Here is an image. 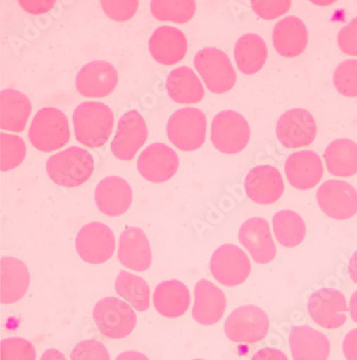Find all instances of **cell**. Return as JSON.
<instances>
[{
	"label": "cell",
	"instance_id": "6da1fadb",
	"mask_svg": "<svg viewBox=\"0 0 357 360\" xmlns=\"http://www.w3.org/2000/svg\"><path fill=\"white\" fill-rule=\"evenodd\" d=\"M73 128L77 142L99 148L108 143L114 128V112L101 102H83L75 108Z\"/></svg>",
	"mask_w": 357,
	"mask_h": 360
},
{
	"label": "cell",
	"instance_id": "7a4b0ae2",
	"mask_svg": "<svg viewBox=\"0 0 357 360\" xmlns=\"http://www.w3.org/2000/svg\"><path fill=\"white\" fill-rule=\"evenodd\" d=\"M94 171L92 153L77 146L55 153L46 163L47 175L63 188L80 187L89 180Z\"/></svg>",
	"mask_w": 357,
	"mask_h": 360
},
{
	"label": "cell",
	"instance_id": "3957f363",
	"mask_svg": "<svg viewBox=\"0 0 357 360\" xmlns=\"http://www.w3.org/2000/svg\"><path fill=\"white\" fill-rule=\"evenodd\" d=\"M70 135L67 116L55 108H41L35 115L28 131L32 146L42 153L61 149L69 142Z\"/></svg>",
	"mask_w": 357,
	"mask_h": 360
},
{
	"label": "cell",
	"instance_id": "277c9868",
	"mask_svg": "<svg viewBox=\"0 0 357 360\" xmlns=\"http://www.w3.org/2000/svg\"><path fill=\"white\" fill-rule=\"evenodd\" d=\"M207 120L202 110L184 108L176 110L166 124L170 142L182 151H194L203 146L206 139Z\"/></svg>",
	"mask_w": 357,
	"mask_h": 360
},
{
	"label": "cell",
	"instance_id": "5b68a950",
	"mask_svg": "<svg viewBox=\"0 0 357 360\" xmlns=\"http://www.w3.org/2000/svg\"><path fill=\"white\" fill-rule=\"evenodd\" d=\"M94 324L104 337L124 339L137 325V314L124 300L106 297L97 302L92 311Z\"/></svg>",
	"mask_w": 357,
	"mask_h": 360
},
{
	"label": "cell",
	"instance_id": "8992f818",
	"mask_svg": "<svg viewBox=\"0 0 357 360\" xmlns=\"http://www.w3.org/2000/svg\"><path fill=\"white\" fill-rule=\"evenodd\" d=\"M194 67L211 93L221 95L235 86L236 75L231 59L216 48H205L194 57Z\"/></svg>",
	"mask_w": 357,
	"mask_h": 360
},
{
	"label": "cell",
	"instance_id": "52a82bcc",
	"mask_svg": "<svg viewBox=\"0 0 357 360\" xmlns=\"http://www.w3.org/2000/svg\"><path fill=\"white\" fill-rule=\"evenodd\" d=\"M211 143L220 153L235 155L247 146L250 126L246 118L235 110H223L211 122Z\"/></svg>",
	"mask_w": 357,
	"mask_h": 360
},
{
	"label": "cell",
	"instance_id": "ba28073f",
	"mask_svg": "<svg viewBox=\"0 0 357 360\" xmlns=\"http://www.w3.org/2000/svg\"><path fill=\"white\" fill-rule=\"evenodd\" d=\"M270 330V319L258 307L235 309L225 321V331L232 342L253 345L260 342Z\"/></svg>",
	"mask_w": 357,
	"mask_h": 360
},
{
	"label": "cell",
	"instance_id": "9c48e42d",
	"mask_svg": "<svg viewBox=\"0 0 357 360\" xmlns=\"http://www.w3.org/2000/svg\"><path fill=\"white\" fill-rule=\"evenodd\" d=\"M213 277L225 286L241 285L251 273L249 257L241 248L231 243L220 245L211 259Z\"/></svg>",
	"mask_w": 357,
	"mask_h": 360
},
{
	"label": "cell",
	"instance_id": "30bf717a",
	"mask_svg": "<svg viewBox=\"0 0 357 360\" xmlns=\"http://www.w3.org/2000/svg\"><path fill=\"white\" fill-rule=\"evenodd\" d=\"M115 247L114 233L108 225L100 222L86 224L75 239V248L80 257L92 265L108 262L114 255Z\"/></svg>",
	"mask_w": 357,
	"mask_h": 360
},
{
	"label": "cell",
	"instance_id": "8fae6325",
	"mask_svg": "<svg viewBox=\"0 0 357 360\" xmlns=\"http://www.w3.org/2000/svg\"><path fill=\"white\" fill-rule=\"evenodd\" d=\"M308 313L311 320L325 329H336L346 322L348 304L346 297L336 288L315 290L308 300Z\"/></svg>",
	"mask_w": 357,
	"mask_h": 360
},
{
	"label": "cell",
	"instance_id": "7c38bea8",
	"mask_svg": "<svg viewBox=\"0 0 357 360\" xmlns=\"http://www.w3.org/2000/svg\"><path fill=\"white\" fill-rule=\"evenodd\" d=\"M149 138L146 122L137 110H128L117 124L111 144L113 155L122 161H131Z\"/></svg>",
	"mask_w": 357,
	"mask_h": 360
},
{
	"label": "cell",
	"instance_id": "4fadbf2b",
	"mask_svg": "<svg viewBox=\"0 0 357 360\" xmlns=\"http://www.w3.org/2000/svg\"><path fill=\"white\" fill-rule=\"evenodd\" d=\"M317 132V122L311 112L303 108H293L285 112L277 122V138L285 148H301L311 145Z\"/></svg>",
	"mask_w": 357,
	"mask_h": 360
},
{
	"label": "cell",
	"instance_id": "5bb4252c",
	"mask_svg": "<svg viewBox=\"0 0 357 360\" xmlns=\"http://www.w3.org/2000/svg\"><path fill=\"white\" fill-rule=\"evenodd\" d=\"M322 212L335 220H348L357 212V191L342 180H327L317 192Z\"/></svg>",
	"mask_w": 357,
	"mask_h": 360
},
{
	"label": "cell",
	"instance_id": "9a60e30c",
	"mask_svg": "<svg viewBox=\"0 0 357 360\" xmlns=\"http://www.w3.org/2000/svg\"><path fill=\"white\" fill-rule=\"evenodd\" d=\"M177 153L163 143L149 145L137 159V171L151 183H165L178 171Z\"/></svg>",
	"mask_w": 357,
	"mask_h": 360
},
{
	"label": "cell",
	"instance_id": "2e32d148",
	"mask_svg": "<svg viewBox=\"0 0 357 360\" xmlns=\"http://www.w3.org/2000/svg\"><path fill=\"white\" fill-rule=\"evenodd\" d=\"M244 185L248 198L261 205L276 202L284 191L282 175L270 165H258L250 169Z\"/></svg>",
	"mask_w": 357,
	"mask_h": 360
},
{
	"label": "cell",
	"instance_id": "e0dca14e",
	"mask_svg": "<svg viewBox=\"0 0 357 360\" xmlns=\"http://www.w3.org/2000/svg\"><path fill=\"white\" fill-rule=\"evenodd\" d=\"M118 83V73L108 61L96 60L84 65L75 79L77 91L84 97L104 98Z\"/></svg>",
	"mask_w": 357,
	"mask_h": 360
},
{
	"label": "cell",
	"instance_id": "ac0fdd59",
	"mask_svg": "<svg viewBox=\"0 0 357 360\" xmlns=\"http://www.w3.org/2000/svg\"><path fill=\"white\" fill-rule=\"evenodd\" d=\"M238 239L258 264L270 263L276 257V245L265 219L260 217L248 219L238 232Z\"/></svg>",
	"mask_w": 357,
	"mask_h": 360
},
{
	"label": "cell",
	"instance_id": "d6986e66",
	"mask_svg": "<svg viewBox=\"0 0 357 360\" xmlns=\"http://www.w3.org/2000/svg\"><path fill=\"white\" fill-rule=\"evenodd\" d=\"M284 171L289 183L299 190L313 189L324 175L321 158L311 150L292 153L285 161Z\"/></svg>",
	"mask_w": 357,
	"mask_h": 360
},
{
	"label": "cell",
	"instance_id": "ffe728a7",
	"mask_svg": "<svg viewBox=\"0 0 357 360\" xmlns=\"http://www.w3.org/2000/svg\"><path fill=\"white\" fill-rule=\"evenodd\" d=\"M132 198L130 185L117 176L102 179L94 191L96 205L102 214L108 217L122 216L128 212Z\"/></svg>",
	"mask_w": 357,
	"mask_h": 360
},
{
	"label": "cell",
	"instance_id": "44dd1931",
	"mask_svg": "<svg viewBox=\"0 0 357 360\" xmlns=\"http://www.w3.org/2000/svg\"><path fill=\"white\" fill-rule=\"evenodd\" d=\"M227 309L225 292L207 280H201L194 288V304L192 316L204 326L217 324Z\"/></svg>",
	"mask_w": 357,
	"mask_h": 360
},
{
	"label": "cell",
	"instance_id": "7402d4cb",
	"mask_svg": "<svg viewBox=\"0 0 357 360\" xmlns=\"http://www.w3.org/2000/svg\"><path fill=\"white\" fill-rule=\"evenodd\" d=\"M188 41L182 30L171 26H161L149 39V52L157 63L176 65L186 56Z\"/></svg>",
	"mask_w": 357,
	"mask_h": 360
},
{
	"label": "cell",
	"instance_id": "603a6c76",
	"mask_svg": "<svg viewBox=\"0 0 357 360\" xmlns=\"http://www.w3.org/2000/svg\"><path fill=\"white\" fill-rule=\"evenodd\" d=\"M118 259L125 267L146 271L153 262L149 238L139 228H127L119 237Z\"/></svg>",
	"mask_w": 357,
	"mask_h": 360
},
{
	"label": "cell",
	"instance_id": "cb8c5ba5",
	"mask_svg": "<svg viewBox=\"0 0 357 360\" xmlns=\"http://www.w3.org/2000/svg\"><path fill=\"white\" fill-rule=\"evenodd\" d=\"M273 44L279 55L288 58L299 56L307 48L308 30L296 16L279 20L273 30Z\"/></svg>",
	"mask_w": 357,
	"mask_h": 360
},
{
	"label": "cell",
	"instance_id": "d4e9b609",
	"mask_svg": "<svg viewBox=\"0 0 357 360\" xmlns=\"http://www.w3.org/2000/svg\"><path fill=\"white\" fill-rule=\"evenodd\" d=\"M27 266L14 257H3L0 262V302L11 304L25 296L30 286Z\"/></svg>",
	"mask_w": 357,
	"mask_h": 360
},
{
	"label": "cell",
	"instance_id": "484cf974",
	"mask_svg": "<svg viewBox=\"0 0 357 360\" xmlns=\"http://www.w3.org/2000/svg\"><path fill=\"white\" fill-rule=\"evenodd\" d=\"M293 360H327L330 345L327 337L311 326H295L290 333Z\"/></svg>",
	"mask_w": 357,
	"mask_h": 360
},
{
	"label": "cell",
	"instance_id": "4316f807",
	"mask_svg": "<svg viewBox=\"0 0 357 360\" xmlns=\"http://www.w3.org/2000/svg\"><path fill=\"white\" fill-rule=\"evenodd\" d=\"M153 302L157 312L164 318H180L190 306V292L182 282L168 280L156 288Z\"/></svg>",
	"mask_w": 357,
	"mask_h": 360
},
{
	"label": "cell",
	"instance_id": "83f0119b",
	"mask_svg": "<svg viewBox=\"0 0 357 360\" xmlns=\"http://www.w3.org/2000/svg\"><path fill=\"white\" fill-rule=\"evenodd\" d=\"M30 100L18 90L5 89L0 94V128L20 133L25 130L32 112Z\"/></svg>",
	"mask_w": 357,
	"mask_h": 360
},
{
	"label": "cell",
	"instance_id": "f1b7e54d",
	"mask_svg": "<svg viewBox=\"0 0 357 360\" xmlns=\"http://www.w3.org/2000/svg\"><path fill=\"white\" fill-rule=\"evenodd\" d=\"M166 89L176 103L194 104L202 101L205 90L192 68L178 67L166 77Z\"/></svg>",
	"mask_w": 357,
	"mask_h": 360
},
{
	"label": "cell",
	"instance_id": "f546056e",
	"mask_svg": "<svg viewBox=\"0 0 357 360\" xmlns=\"http://www.w3.org/2000/svg\"><path fill=\"white\" fill-rule=\"evenodd\" d=\"M268 56V45L258 34H244L236 42L234 57L238 69L244 75L258 72L265 65Z\"/></svg>",
	"mask_w": 357,
	"mask_h": 360
},
{
	"label": "cell",
	"instance_id": "4dcf8cb0",
	"mask_svg": "<svg viewBox=\"0 0 357 360\" xmlns=\"http://www.w3.org/2000/svg\"><path fill=\"white\" fill-rule=\"evenodd\" d=\"M327 171L336 177H352L357 174V144L339 139L328 145L324 153Z\"/></svg>",
	"mask_w": 357,
	"mask_h": 360
},
{
	"label": "cell",
	"instance_id": "1f68e13d",
	"mask_svg": "<svg viewBox=\"0 0 357 360\" xmlns=\"http://www.w3.org/2000/svg\"><path fill=\"white\" fill-rule=\"evenodd\" d=\"M273 230L278 243L283 247L294 248L306 237L305 221L293 210H280L273 218Z\"/></svg>",
	"mask_w": 357,
	"mask_h": 360
},
{
	"label": "cell",
	"instance_id": "d6a6232c",
	"mask_svg": "<svg viewBox=\"0 0 357 360\" xmlns=\"http://www.w3.org/2000/svg\"><path fill=\"white\" fill-rule=\"evenodd\" d=\"M115 290L135 310L139 312L149 310L151 306V290L143 278L127 271H120L115 281Z\"/></svg>",
	"mask_w": 357,
	"mask_h": 360
},
{
	"label": "cell",
	"instance_id": "836d02e7",
	"mask_svg": "<svg viewBox=\"0 0 357 360\" xmlns=\"http://www.w3.org/2000/svg\"><path fill=\"white\" fill-rule=\"evenodd\" d=\"M151 10L157 20L184 24L194 18L196 4L194 1L155 0L151 3Z\"/></svg>",
	"mask_w": 357,
	"mask_h": 360
},
{
	"label": "cell",
	"instance_id": "e575fe53",
	"mask_svg": "<svg viewBox=\"0 0 357 360\" xmlns=\"http://www.w3.org/2000/svg\"><path fill=\"white\" fill-rule=\"evenodd\" d=\"M26 157V144L18 135L0 134V169L11 171L22 165Z\"/></svg>",
	"mask_w": 357,
	"mask_h": 360
},
{
	"label": "cell",
	"instance_id": "d590c367",
	"mask_svg": "<svg viewBox=\"0 0 357 360\" xmlns=\"http://www.w3.org/2000/svg\"><path fill=\"white\" fill-rule=\"evenodd\" d=\"M334 84L344 97H357V59H349L338 65Z\"/></svg>",
	"mask_w": 357,
	"mask_h": 360
},
{
	"label": "cell",
	"instance_id": "8d00e7d4",
	"mask_svg": "<svg viewBox=\"0 0 357 360\" xmlns=\"http://www.w3.org/2000/svg\"><path fill=\"white\" fill-rule=\"evenodd\" d=\"M36 349L30 341L12 337L0 342V360H36Z\"/></svg>",
	"mask_w": 357,
	"mask_h": 360
},
{
	"label": "cell",
	"instance_id": "74e56055",
	"mask_svg": "<svg viewBox=\"0 0 357 360\" xmlns=\"http://www.w3.org/2000/svg\"><path fill=\"white\" fill-rule=\"evenodd\" d=\"M70 356L71 360H111L106 345L96 339H88L77 343Z\"/></svg>",
	"mask_w": 357,
	"mask_h": 360
},
{
	"label": "cell",
	"instance_id": "f35d334b",
	"mask_svg": "<svg viewBox=\"0 0 357 360\" xmlns=\"http://www.w3.org/2000/svg\"><path fill=\"white\" fill-rule=\"evenodd\" d=\"M139 1H102L104 13L117 22H126L137 13Z\"/></svg>",
	"mask_w": 357,
	"mask_h": 360
},
{
	"label": "cell",
	"instance_id": "ab89813d",
	"mask_svg": "<svg viewBox=\"0 0 357 360\" xmlns=\"http://www.w3.org/2000/svg\"><path fill=\"white\" fill-rule=\"evenodd\" d=\"M254 12L264 20H275L290 10L291 1H252Z\"/></svg>",
	"mask_w": 357,
	"mask_h": 360
},
{
	"label": "cell",
	"instance_id": "60d3db41",
	"mask_svg": "<svg viewBox=\"0 0 357 360\" xmlns=\"http://www.w3.org/2000/svg\"><path fill=\"white\" fill-rule=\"evenodd\" d=\"M337 41L340 50L344 54L357 56V18L342 27L338 34Z\"/></svg>",
	"mask_w": 357,
	"mask_h": 360
},
{
	"label": "cell",
	"instance_id": "b9f144b4",
	"mask_svg": "<svg viewBox=\"0 0 357 360\" xmlns=\"http://www.w3.org/2000/svg\"><path fill=\"white\" fill-rule=\"evenodd\" d=\"M20 7L30 14H42L52 10L56 1H18Z\"/></svg>",
	"mask_w": 357,
	"mask_h": 360
},
{
	"label": "cell",
	"instance_id": "7bdbcfd3",
	"mask_svg": "<svg viewBox=\"0 0 357 360\" xmlns=\"http://www.w3.org/2000/svg\"><path fill=\"white\" fill-rule=\"evenodd\" d=\"M342 349L346 359L357 360V328L353 329L346 335Z\"/></svg>",
	"mask_w": 357,
	"mask_h": 360
},
{
	"label": "cell",
	"instance_id": "ee69618b",
	"mask_svg": "<svg viewBox=\"0 0 357 360\" xmlns=\"http://www.w3.org/2000/svg\"><path fill=\"white\" fill-rule=\"evenodd\" d=\"M251 360H289V358L279 349L265 347L256 352Z\"/></svg>",
	"mask_w": 357,
	"mask_h": 360
},
{
	"label": "cell",
	"instance_id": "f6af8a7d",
	"mask_svg": "<svg viewBox=\"0 0 357 360\" xmlns=\"http://www.w3.org/2000/svg\"><path fill=\"white\" fill-rule=\"evenodd\" d=\"M116 360H149L144 354L135 351H127L124 353L119 354Z\"/></svg>",
	"mask_w": 357,
	"mask_h": 360
},
{
	"label": "cell",
	"instance_id": "bcb514c9",
	"mask_svg": "<svg viewBox=\"0 0 357 360\" xmlns=\"http://www.w3.org/2000/svg\"><path fill=\"white\" fill-rule=\"evenodd\" d=\"M40 360H68L67 357L63 355L61 352H59L58 349H50L45 351L43 353L42 357H41Z\"/></svg>",
	"mask_w": 357,
	"mask_h": 360
},
{
	"label": "cell",
	"instance_id": "7dc6e473",
	"mask_svg": "<svg viewBox=\"0 0 357 360\" xmlns=\"http://www.w3.org/2000/svg\"><path fill=\"white\" fill-rule=\"evenodd\" d=\"M349 274H350L352 281L357 284V250L351 257L350 264H349Z\"/></svg>",
	"mask_w": 357,
	"mask_h": 360
},
{
	"label": "cell",
	"instance_id": "c3c4849f",
	"mask_svg": "<svg viewBox=\"0 0 357 360\" xmlns=\"http://www.w3.org/2000/svg\"><path fill=\"white\" fill-rule=\"evenodd\" d=\"M349 310H350L351 318L355 323H357V290L351 297Z\"/></svg>",
	"mask_w": 357,
	"mask_h": 360
},
{
	"label": "cell",
	"instance_id": "681fc988",
	"mask_svg": "<svg viewBox=\"0 0 357 360\" xmlns=\"http://www.w3.org/2000/svg\"><path fill=\"white\" fill-rule=\"evenodd\" d=\"M194 360H204V359H194Z\"/></svg>",
	"mask_w": 357,
	"mask_h": 360
}]
</instances>
